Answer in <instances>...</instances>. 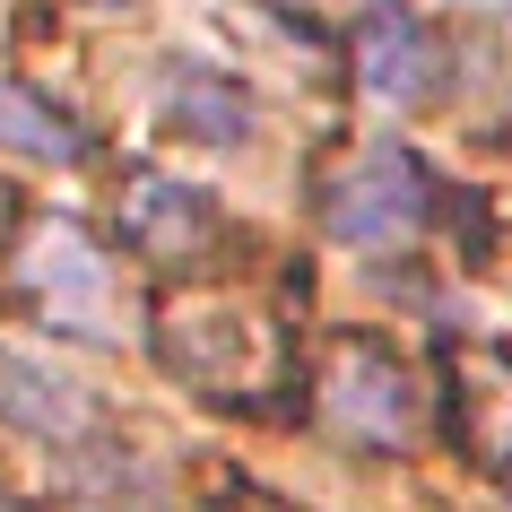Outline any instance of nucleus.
<instances>
[{
    "label": "nucleus",
    "mask_w": 512,
    "mask_h": 512,
    "mask_svg": "<svg viewBox=\"0 0 512 512\" xmlns=\"http://www.w3.org/2000/svg\"><path fill=\"white\" fill-rule=\"evenodd\" d=\"M165 122L209 139V148H235V139H252V87L226 79V70H200V61H174L165 70Z\"/></svg>",
    "instance_id": "nucleus-9"
},
{
    "label": "nucleus",
    "mask_w": 512,
    "mask_h": 512,
    "mask_svg": "<svg viewBox=\"0 0 512 512\" xmlns=\"http://www.w3.org/2000/svg\"><path fill=\"white\" fill-rule=\"evenodd\" d=\"M226 512H287V504H261V495H243V504H226Z\"/></svg>",
    "instance_id": "nucleus-13"
},
{
    "label": "nucleus",
    "mask_w": 512,
    "mask_h": 512,
    "mask_svg": "<svg viewBox=\"0 0 512 512\" xmlns=\"http://www.w3.org/2000/svg\"><path fill=\"white\" fill-rule=\"evenodd\" d=\"M348 70H356V96L382 113H426L443 87H452V44L417 18V9H374L365 35L348 44Z\"/></svg>",
    "instance_id": "nucleus-6"
},
{
    "label": "nucleus",
    "mask_w": 512,
    "mask_h": 512,
    "mask_svg": "<svg viewBox=\"0 0 512 512\" xmlns=\"http://www.w3.org/2000/svg\"><path fill=\"white\" fill-rule=\"evenodd\" d=\"M61 504H70V512H157L165 486H157V469H148L139 452H79V460H70Z\"/></svg>",
    "instance_id": "nucleus-11"
},
{
    "label": "nucleus",
    "mask_w": 512,
    "mask_h": 512,
    "mask_svg": "<svg viewBox=\"0 0 512 512\" xmlns=\"http://www.w3.org/2000/svg\"><path fill=\"white\" fill-rule=\"evenodd\" d=\"M87 9H131V0H87Z\"/></svg>",
    "instance_id": "nucleus-15"
},
{
    "label": "nucleus",
    "mask_w": 512,
    "mask_h": 512,
    "mask_svg": "<svg viewBox=\"0 0 512 512\" xmlns=\"http://www.w3.org/2000/svg\"><path fill=\"white\" fill-rule=\"evenodd\" d=\"M270 9H287V18H304V27H330V18H348V9H365V0H270Z\"/></svg>",
    "instance_id": "nucleus-12"
},
{
    "label": "nucleus",
    "mask_w": 512,
    "mask_h": 512,
    "mask_svg": "<svg viewBox=\"0 0 512 512\" xmlns=\"http://www.w3.org/2000/svg\"><path fill=\"white\" fill-rule=\"evenodd\" d=\"M443 434L478 478H512V348L443 339Z\"/></svg>",
    "instance_id": "nucleus-5"
},
{
    "label": "nucleus",
    "mask_w": 512,
    "mask_h": 512,
    "mask_svg": "<svg viewBox=\"0 0 512 512\" xmlns=\"http://www.w3.org/2000/svg\"><path fill=\"white\" fill-rule=\"evenodd\" d=\"M113 235L165 278H191V270H209L217 252H235L226 209L200 183H174V174H131L122 183V209H113Z\"/></svg>",
    "instance_id": "nucleus-4"
},
{
    "label": "nucleus",
    "mask_w": 512,
    "mask_h": 512,
    "mask_svg": "<svg viewBox=\"0 0 512 512\" xmlns=\"http://www.w3.org/2000/svg\"><path fill=\"white\" fill-rule=\"evenodd\" d=\"M27 287H35V304H44L61 330H105V252H96L70 217H53V226L27 243Z\"/></svg>",
    "instance_id": "nucleus-7"
},
{
    "label": "nucleus",
    "mask_w": 512,
    "mask_h": 512,
    "mask_svg": "<svg viewBox=\"0 0 512 512\" xmlns=\"http://www.w3.org/2000/svg\"><path fill=\"white\" fill-rule=\"evenodd\" d=\"M148 348H157L165 374L183 382V391H200L209 408H270L278 382H287V365H296V356H287V330H278L252 296H226V287L157 304Z\"/></svg>",
    "instance_id": "nucleus-1"
},
{
    "label": "nucleus",
    "mask_w": 512,
    "mask_h": 512,
    "mask_svg": "<svg viewBox=\"0 0 512 512\" xmlns=\"http://www.w3.org/2000/svg\"><path fill=\"white\" fill-rule=\"evenodd\" d=\"M434 165L400 139H339L322 165H313V217H322L330 243L348 252H400L434 226Z\"/></svg>",
    "instance_id": "nucleus-3"
},
{
    "label": "nucleus",
    "mask_w": 512,
    "mask_h": 512,
    "mask_svg": "<svg viewBox=\"0 0 512 512\" xmlns=\"http://www.w3.org/2000/svg\"><path fill=\"white\" fill-rule=\"evenodd\" d=\"M469 9H512V0H469Z\"/></svg>",
    "instance_id": "nucleus-16"
},
{
    "label": "nucleus",
    "mask_w": 512,
    "mask_h": 512,
    "mask_svg": "<svg viewBox=\"0 0 512 512\" xmlns=\"http://www.w3.org/2000/svg\"><path fill=\"white\" fill-rule=\"evenodd\" d=\"M313 426L339 443V452L365 460H400L417 452L426 434V391H417V365H408L391 339L374 330H330V348L313 356Z\"/></svg>",
    "instance_id": "nucleus-2"
},
{
    "label": "nucleus",
    "mask_w": 512,
    "mask_h": 512,
    "mask_svg": "<svg viewBox=\"0 0 512 512\" xmlns=\"http://www.w3.org/2000/svg\"><path fill=\"white\" fill-rule=\"evenodd\" d=\"M0 426L35 434V443H79L87 434V391L61 365H44V356L0 339Z\"/></svg>",
    "instance_id": "nucleus-8"
},
{
    "label": "nucleus",
    "mask_w": 512,
    "mask_h": 512,
    "mask_svg": "<svg viewBox=\"0 0 512 512\" xmlns=\"http://www.w3.org/2000/svg\"><path fill=\"white\" fill-rule=\"evenodd\" d=\"M0 148H9V157H27V165H79V157H87V131L53 105V96L0 79Z\"/></svg>",
    "instance_id": "nucleus-10"
},
{
    "label": "nucleus",
    "mask_w": 512,
    "mask_h": 512,
    "mask_svg": "<svg viewBox=\"0 0 512 512\" xmlns=\"http://www.w3.org/2000/svg\"><path fill=\"white\" fill-rule=\"evenodd\" d=\"M9 217H18V200H9V191H0V235H9Z\"/></svg>",
    "instance_id": "nucleus-14"
},
{
    "label": "nucleus",
    "mask_w": 512,
    "mask_h": 512,
    "mask_svg": "<svg viewBox=\"0 0 512 512\" xmlns=\"http://www.w3.org/2000/svg\"><path fill=\"white\" fill-rule=\"evenodd\" d=\"M0 512H18V504H9V486H0Z\"/></svg>",
    "instance_id": "nucleus-17"
}]
</instances>
